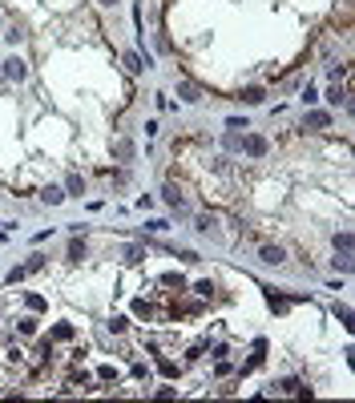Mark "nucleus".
<instances>
[{
	"label": "nucleus",
	"mask_w": 355,
	"mask_h": 403,
	"mask_svg": "<svg viewBox=\"0 0 355 403\" xmlns=\"http://www.w3.org/2000/svg\"><path fill=\"white\" fill-rule=\"evenodd\" d=\"M125 65H129V73H141V69H145V65H141V57H137V53H125Z\"/></svg>",
	"instance_id": "nucleus-9"
},
{
	"label": "nucleus",
	"mask_w": 355,
	"mask_h": 403,
	"mask_svg": "<svg viewBox=\"0 0 355 403\" xmlns=\"http://www.w3.org/2000/svg\"><path fill=\"white\" fill-rule=\"evenodd\" d=\"M178 97H182V101H202L198 85H190V81H182V85H178Z\"/></svg>",
	"instance_id": "nucleus-3"
},
{
	"label": "nucleus",
	"mask_w": 355,
	"mask_h": 403,
	"mask_svg": "<svg viewBox=\"0 0 355 403\" xmlns=\"http://www.w3.org/2000/svg\"><path fill=\"white\" fill-rule=\"evenodd\" d=\"M335 250H351V234H347V230L335 234Z\"/></svg>",
	"instance_id": "nucleus-12"
},
{
	"label": "nucleus",
	"mask_w": 355,
	"mask_h": 403,
	"mask_svg": "<svg viewBox=\"0 0 355 403\" xmlns=\"http://www.w3.org/2000/svg\"><path fill=\"white\" fill-rule=\"evenodd\" d=\"M41 202H45V206H57V202H65V190H57V185H49V190L41 194Z\"/></svg>",
	"instance_id": "nucleus-6"
},
{
	"label": "nucleus",
	"mask_w": 355,
	"mask_h": 403,
	"mask_svg": "<svg viewBox=\"0 0 355 403\" xmlns=\"http://www.w3.org/2000/svg\"><path fill=\"white\" fill-rule=\"evenodd\" d=\"M283 258H287V250H283V246H262V262H271V266H279Z\"/></svg>",
	"instance_id": "nucleus-2"
},
{
	"label": "nucleus",
	"mask_w": 355,
	"mask_h": 403,
	"mask_svg": "<svg viewBox=\"0 0 355 403\" xmlns=\"http://www.w3.org/2000/svg\"><path fill=\"white\" fill-rule=\"evenodd\" d=\"M198 230L210 234V230H214V218H210V214H202V218H198Z\"/></svg>",
	"instance_id": "nucleus-13"
},
{
	"label": "nucleus",
	"mask_w": 355,
	"mask_h": 403,
	"mask_svg": "<svg viewBox=\"0 0 355 403\" xmlns=\"http://www.w3.org/2000/svg\"><path fill=\"white\" fill-rule=\"evenodd\" d=\"M101 4H117V0H101Z\"/></svg>",
	"instance_id": "nucleus-15"
},
{
	"label": "nucleus",
	"mask_w": 355,
	"mask_h": 403,
	"mask_svg": "<svg viewBox=\"0 0 355 403\" xmlns=\"http://www.w3.org/2000/svg\"><path fill=\"white\" fill-rule=\"evenodd\" d=\"M8 77H12V81H24V60H8Z\"/></svg>",
	"instance_id": "nucleus-8"
},
{
	"label": "nucleus",
	"mask_w": 355,
	"mask_h": 403,
	"mask_svg": "<svg viewBox=\"0 0 355 403\" xmlns=\"http://www.w3.org/2000/svg\"><path fill=\"white\" fill-rule=\"evenodd\" d=\"M242 149H246L250 158H262V153H267V137H246V141H242Z\"/></svg>",
	"instance_id": "nucleus-1"
},
{
	"label": "nucleus",
	"mask_w": 355,
	"mask_h": 403,
	"mask_svg": "<svg viewBox=\"0 0 355 403\" xmlns=\"http://www.w3.org/2000/svg\"><path fill=\"white\" fill-rule=\"evenodd\" d=\"M166 202H170V206H174V210H182V194H178L174 185H166Z\"/></svg>",
	"instance_id": "nucleus-10"
},
{
	"label": "nucleus",
	"mask_w": 355,
	"mask_h": 403,
	"mask_svg": "<svg viewBox=\"0 0 355 403\" xmlns=\"http://www.w3.org/2000/svg\"><path fill=\"white\" fill-rule=\"evenodd\" d=\"M327 97H331V105H343V101H347V93H343V89H331Z\"/></svg>",
	"instance_id": "nucleus-14"
},
{
	"label": "nucleus",
	"mask_w": 355,
	"mask_h": 403,
	"mask_svg": "<svg viewBox=\"0 0 355 403\" xmlns=\"http://www.w3.org/2000/svg\"><path fill=\"white\" fill-rule=\"evenodd\" d=\"M307 125H311V129H327V125H331V113H319V109H315V113H307Z\"/></svg>",
	"instance_id": "nucleus-4"
},
{
	"label": "nucleus",
	"mask_w": 355,
	"mask_h": 403,
	"mask_svg": "<svg viewBox=\"0 0 355 403\" xmlns=\"http://www.w3.org/2000/svg\"><path fill=\"white\" fill-rule=\"evenodd\" d=\"M69 194H77V198H81V194H85V181H81V177H77V173H73V177H69Z\"/></svg>",
	"instance_id": "nucleus-11"
},
{
	"label": "nucleus",
	"mask_w": 355,
	"mask_h": 403,
	"mask_svg": "<svg viewBox=\"0 0 355 403\" xmlns=\"http://www.w3.org/2000/svg\"><path fill=\"white\" fill-rule=\"evenodd\" d=\"M242 101H246V105H262V101H267V93H262L258 85H250V89L242 93Z\"/></svg>",
	"instance_id": "nucleus-5"
},
{
	"label": "nucleus",
	"mask_w": 355,
	"mask_h": 403,
	"mask_svg": "<svg viewBox=\"0 0 355 403\" xmlns=\"http://www.w3.org/2000/svg\"><path fill=\"white\" fill-rule=\"evenodd\" d=\"M113 153H117L121 162H129V158H133V141H129V137H121L117 145H113Z\"/></svg>",
	"instance_id": "nucleus-7"
}]
</instances>
